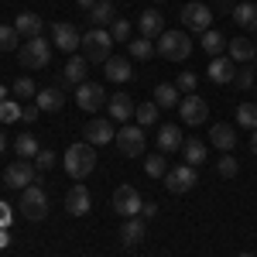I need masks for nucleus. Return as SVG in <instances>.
I'll list each match as a JSON object with an SVG mask.
<instances>
[{"label": "nucleus", "instance_id": "2f4dec72", "mask_svg": "<svg viewBox=\"0 0 257 257\" xmlns=\"http://www.w3.org/2000/svg\"><path fill=\"white\" fill-rule=\"evenodd\" d=\"M18 48H21L18 28H11V24H0V52H18Z\"/></svg>", "mask_w": 257, "mask_h": 257}, {"label": "nucleus", "instance_id": "f704fd0d", "mask_svg": "<svg viewBox=\"0 0 257 257\" xmlns=\"http://www.w3.org/2000/svg\"><path fill=\"white\" fill-rule=\"evenodd\" d=\"M14 151H18L24 161L35 158V155H38V141H35V134H21V138L14 141Z\"/></svg>", "mask_w": 257, "mask_h": 257}, {"label": "nucleus", "instance_id": "09e8293b", "mask_svg": "<svg viewBox=\"0 0 257 257\" xmlns=\"http://www.w3.org/2000/svg\"><path fill=\"white\" fill-rule=\"evenodd\" d=\"M79 7H82V11H93V7H96V0H79Z\"/></svg>", "mask_w": 257, "mask_h": 257}, {"label": "nucleus", "instance_id": "7ed1b4c3", "mask_svg": "<svg viewBox=\"0 0 257 257\" xmlns=\"http://www.w3.org/2000/svg\"><path fill=\"white\" fill-rule=\"evenodd\" d=\"M158 55L168 62H185L192 55V41L185 31H165L158 38Z\"/></svg>", "mask_w": 257, "mask_h": 257}, {"label": "nucleus", "instance_id": "a19ab883", "mask_svg": "<svg viewBox=\"0 0 257 257\" xmlns=\"http://www.w3.org/2000/svg\"><path fill=\"white\" fill-rule=\"evenodd\" d=\"M240 172V165H237V158H233V155H230V151H226V158H219V175L223 178H233Z\"/></svg>", "mask_w": 257, "mask_h": 257}, {"label": "nucleus", "instance_id": "2eb2a0df", "mask_svg": "<svg viewBox=\"0 0 257 257\" xmlns=\"http://www.w3.org/2000/svg\"><path fill=\"white\" fill-rule=\"evenodd\" d=\"M206 76H209V82H216V86H226V82H233V76H237V62L230 59V55H219V59L209 62Z\"/></svg>", "mask_w": 257, "mask_h": 257}, {"label": "nucleus", "instance_id": "423d86ee", "mask_svg": "<svg viewBox=\"0 0 257 257\" xmlns=\"http://www.w3.org/2000/svg\"><path fill=\"white\" fill-rule=\"evenodd\" d=\"M196 182H199V175H196V168H192V165H175V168H168V172H165V189H168L172 196L189 192Z\"/></svg>", "mask_w": 257, "mask_h": 257}, {"label": "nucleus", "instance_id": "cd10ccee", "mask_svg": "<svg viewBox=\"0 0 257 257\" xmlns=\"http://www.w3.org/2000/svg\"><path fill=\"white\" fill-rule=\"evenodd\" d=\"M182 144H185V141H182V131H178L175 123H165L158 131V148L161 151H178Z\"/></svg>", "mask_w": 257, "mask_h": 257}, {"label": "nucleus", "instance_id": "20e7f679", "mask_svg": "<svg viewBox=\"0 0 257 257\" xmlns=\"http://www.w3.org/2000/svg\"><path fill=\"white\" fill-rule=\"evenodd\" d=\"M52 48H55V45H48L45 38H28L18 48V59H21L24 69H45V65L52 62Z\"/></svg>", "mask_w": 257, "mask_h": 257}, {"label": "nucleus", "instance_id": "de8ad7c7", "mask_svg": "<svg viewBox=\"0 0 257 257\" xmlns=\"http://www.w3.org/2000/svg\"><path fill=\"white\" fill-rule=\"evenodd\" d=\"M11 223V213H7V206H0V226H7Z\"/></svg>", "mask_w": 257, "mask_h": 257}, {"label": "nucleus", "instance_id": "393cba45", "mask_svg": "<svg viewBox=\"0 0 257 257\" xmlns=\"http://www.w3.org/2000/svg\"><path fill=\"white\" fill-rule=\"evenodd\" d=\"M155 103L165 106V110H175L178 103H182V93H178L175 82H161L158 89H155Z\"/></svg>", "mask_w": 257, "mask_h": 257}, {"label": "nucleus", "instance_id": "9d476101", "mask_svg": "<svg viewBox=\"0 0 257 257\" xmlns=\"http://www.w3.org/2000/svg\"><path fill=\"white\" fill-rule=\"evenodd\" d=\"M178 117H182V123H189V127H199V123H206V117H209V106H206L202 96L189 93V96H182V103H178Z\"/></svg>", "mask_w": 257, "mask_h": 257}, {"label": "nucleus", "instance_id": "a18cd8bd", "mask_svg": "<svg viewBox=\"0 0 257 257\" xmlns=\"http://www.w3.org/2000/svg\"><path fill=\"white\" fill-rule=\"evenodd\" d=\"M38 103H31V106H24V110H21V120H24V123H35V120H38Z\"/></svg>", "mask_w": 257, "mask_h": 257}, {"label": "nucleus", "instance_id": "5701e85b", "mask_svg": "<svg viewBox=\"0 0 257 257\" xmlns=\"http://www.w3.org/2000/svg\"><path fill=\"white\" fill-rule=\"evenodd\" d=\"M209 141L226 155V151H233V144H237V131H233L230 123H216V127L209 131Z\"/></svg>", "mask_w": 257, "mask_h": 257}, {"label": "nucleus", "instance_id": "37998d69", "mask_svg": "<svg viewBox=\"0 0 257 257\" xmlns=\"http://www.w3.org/2000/svg\"><path fill=\"white\" fill-rule=\"evenodd\" d=\"M254 69H247V65H243V69H237V76H233V82H237L240 89H250V86H254Z\"/></svg>", "mask_w": 257, "mask_h": 257}, {"label": "nucleus", "instance_id": "c85d7f7f", "mask_svg": "<svg viewBox=\"0 0 257 257\" xmlns=\"http://www.w3.org/2000/svg\"><path fill=\"white\" fill-rule=\"evenodd\" d=\"M182 155H185V165L199 168V165L206 161V144H202L199 138H189L185 144H182Z\"/></svg>", "mask_w": 257, "mask_h": 257}, {"label": "nucleus", "instance_id": "c03bdc74", "mask_svg": "<svg viewBox=\"0 0 257 257\" xmlns=\"http://www.w3.org/2000/svg\"><path fill=\"white\" fill-rule=\"evenodd\" d=\"M35 158H38V168H41V172H45V168H52V165L59 161V155H55V151H38Z\"/></svg>", "mask_w": 257, "mask_h": 257}, {"label": "nucleus", "instance_id": "f8f14e48", "mask_svg": "<svg viewBox=\"0 0 257 257\" xmlns=\"http://www.w3.org/2000/svg\"><path fill=\"white\" fill-rule=\"evenodd\" d=\"M4 182L11 185V189H28V185H35V165L31 161H14V165H7V172H4Z\"/></svg>", "mask_w": 257, "mask_h": 257}, {"label": "nucleus", "instance_id": "f3484780", "mask_svg": "<svg viewBox=\"0 0 257 257\" xmlns=\"http://www.w3.org/2000/svg\"><path fill=\"white\" fill-rule=\"evenodd\" d=\"M138 28L144 38H161L165 35V18H161V11H144L138 18Z\"/></svg>", "mask_w": 257, "mask_h": 257}, {"label": "nucleus", "instance_id": "5fc2aeb1", "mask_svg": "<svg viewBox=\"0 0 257 257\" xmlns=\"http://www.w3.org/2000/svg\"><path fill=\"white\" fill-rule=\"evenodd\" d=\"M250 4H254V0H250Z\"/></svg>", "mask_w": 257, "mask_h": 257}, {"label": "nucleus", "instance_id": "49530a36", "mask_svg": "<svg viewBox=\"0 0 257 257\" xmlns=\"http://www.w3.org/2000/svg\"><path fill=\"white\" fill-rule=\"evenodd\" d=\"M155 213H158V202H144V209H141V216H155Z\"/></svg>", "mask_w": 257, "mask_h": 257}, {"label": "nucleus", "instance_id": "473e14b6", "mask_svg": "<svg viewBox=\"0 0 257 257\" xmlns=\"http://www.w3.org/2000/svg\"><path fill=\"white\" fill-rule=\"evenodd\" d=\"M237 123L247 131H257V103H240L237 106Z\"/></svg>", "mask_w": 257, "mask_h": 257}, {"label": "nucleus", "instance_id": "f257e3e1", "mask_svg": "<svg viewBox=\"0 0 257 257\" xmlns=\"http://www.w3.org/2000/svg\"><path fill=\"white\" fill-rule=\"evenodd\" d=\"M82 55L86 62H93V65H106L110 59V48H113V38H110V31H103V28H89L86 35H82Z\"/></svg>", "mask_w": 257, "mask_h": 257}, {"label": "nucleus", "instance_id": "864d4df0", "mask_svg": "<svg viewBox=\"0 0 257 257\" xmlns=\"http://www.w3.org/2000/svg\"><path fill=\"white\" fill-rule=\"evenodd\" d=\"M237 257H257V254H237Z\"/></svg>", "mask_w": 257, "mask_h": 257}, {"label": "nucleus", "instance_id": "e433bc0d", "mask_svg": "<svg viewBox=\"0 0 257 257\" xmlns=\"http://www.w3.org/2000/svg\"><path fill=\"white\" fill-rule=\"evenodd\" d=\"M158 103H141L138 110H134V117H138V123L141 127H151V123H155V120H158Z\"/></svg>", "mask_w": 257, "mask_h": 257}, {"label": "nucleus", "instance_id": "39448f33", "mask_svg": "<svg viewBox=\"0 0 257 257\" xmlns=\"http://www.w3.org/2000/svg\"><path fill=\"white\" fill-rule=\"evenodd\" d=\"M21 213L31 219V223H41V219L48 216V196H45L41 182H38V185L21 189Z\"/></svg>", "mask_w": 257, "mask_h": 257}, {"label": "nucleus", "instance_id": "3c124183", "mask_svg": "<svg viewBox=\"0 0 257 257\" xmlns=\"http://www.w3.org/2000/svg\"><path fill=\"white\" fill-rule=\"evenodd\" d=\"M7 151V138H4V131H0V155Z\"/></svg>", "mask_w": 257, "mask_h": 257}, {"label": "nucleus", "instance_id": "c9c22d12", "mask_svg": "<svg viewBox=\"0 0 257 257\" xmlns=\"http://www.w3.org/2000/svg\"><path fill=\"white\" fill-rule=\"evenodd\" d=\"M144 172H148L151 178H165V172H168L165 155H148V158H144Z\"/></svg>", "mask_w": 257, "mask_h": 257}, {"label": "nucleus", "instance_id": "9b49d317", "mask_svg": "<svg viewBox=\"0 0 257 257\" xmlns=\"http://www.w3.org/2000/svg\"><path fill=\"white\" fill-rule=\"evenodd\" d=\"M52 45L62 48V52H76V48L82 45V35L69 24V21H55V24H52Z\"/></svg>", "mask_w": 257, "mask_h": 257}, {"label": "nucleus", "instance_id": "dca6fc26", "mask_svg": "<svg viewBox=\"0 0 257 257\" xmlns=\"http://www.w3.org/2000/svg\"><path fill=\"white\" fill-rule=\"evenodd\" d=\"M82 131H86V144H110V141L117 138V131H113L110 120H89Z\"/></svg>", "mask_w": 257, "mask_h": 257}, {"label": "nucleus", "instance_id": "6e6552de", "mask_svg": "<svg viewBox=\"0 0 257 257\" xmlns=\"http://www.w3.org/2000/svg\"><path fill=\"white\" fill-rule=\"evenodd\" d=\"M113 209H117L123 219L141 216V209H144V199H141V192L134 189V185H120L117 192H113Z\"/></svg>", "mask_w": 257, "mask_h": 257}, {"label": "nucleus", "instance_id": "58836bf2", "mask_svg": "<svg viewBox=\"0 0 257 257\" xmlns=\"http://www.w3.org/2000/svg\"><path fill=\"white\" fill-rule=\"evenodd\" d=\"M14 96H21V99H35V96H38V89H35V82L28 79V76H21V79L14 82Z\"/></svg>", "mask_w": 257, "mask_h": 257}, {"label": "nucleus", "instance_id": "79ce46f5", "mask_svg": "<svg viewBox=\"0 0 257 257\" xmlns=\"http://www.w3.org/2000/svg\"><path fill=\"white\" fill-rule=\"evenodd\" d=\"M110 38H113V41H127V38H131V24H127L123 18L113 21V28H110Z\"/></svg>", "mask_w": 257, "mask_h": 257}, {"label": "nucleus", "instance_id": "aec40b11", "mask_svg": "<svg viewBox=\"0 0 257 257\" xmlns=\"http://www.w3.org/2000/svg\"><path fill=\"white\" fill-rule=\"evenodd\" d=\"M144 233H148V230H144V219L131 216L120 226V243H123V247H138L141 240H144Z\"/></svg>", "mask_w": 257, "mask_h": 257}, {"label": "nucleus", "instance_id": "a878e982", "mask_svg": "<svg viewBox=\"0 0 257 257\" xmlns=\"http://www.w3.org/2000/svg\"><path fill=\"white\" fill-rule=\"evenodd\" d=\"M35 99H38V110H41V113H59L62 103H65L62 89H55V86H52V89H41Z\"/></svg>", "mask_w": 257, "mask_h": 257}, {"label": "nucleus", "instance_id": "4468645a", "mask_svg": "<svg viewBox=\"0 0 257 257\" xmlns=\"http://www.w3.org/2000/svg\"><path fill=\"white\" fill-rule=\"evenodd\" d=\"M76 103H79L82 110L96 113L99 106L106 103V93H103V86H99V82H82L79 89H76Z\"/></svg>", "mask_w": 257, "mask_h": 257}, {"label": "nucleus", "instance_id": "603ef678", "mask_svg": "<svg viewBox=\"0 0 257 257\" xmlns=\"http://www.w3.org/2000/svg\"><path fill=\"white\" fill-rule=\"evenodd\" d=\"M0 99H7V89H4V86H0Z\"/></svg>", "mask_w": 257, "mask_h": 257}, {"label": "nucleus", "instance_id": "ea45409f", "mask_svg": "<svg viewBox=\"0 0 257 257\" xmlns=\"http://www.w3.org/2000/svg\"><path fill=\"white\" fill-rule=\"evenodd\" d=\"M196 72H182V76H178L175 79V86H178V93H185V96H189V93H196Z\"/></svg>", "mask_w": 257, "mask_h": 257}, {"label": "nucleus", "instance_id": "7c9ffc66", "mask_svg": "<svg viewBox=\"0 0 257 257\" xmlns=\"http://www.w3.org/2000/svg\"><path fill=\"white\" fill-rule=\"evenodd\" d=\"M202 52H206V55H213V59H219V55L226 52V38H223L219 31H213V28H209V31L202 35Z\"/></svg>", "mask_w": 257, "mask_h": 257}, {"label": "nucleus", "instance_id": "bb28decb", "mask_svg": "<svg viewBox=\"0 0 257 257\" xmlns=\"http://www.w3.org/2000/svg\"><path fill=\"white\" fill-rule=\"evenodd\" d=\"M233 21H237L240 28H247V31H257V4H250V0L237 4L233 7Z\"/></svg>", "mask_w": 257, "mask_h": 257}, {"label": "nucleus", "instance_id": "c756f323", "mask_svg": "<svg viewBox=\"0 0 257 257\" xmlns=\"http://www.w3.org/2000/svg\"><path fill=\"white\" fill-rule=\"evenodd\" d=\"M89 21H93V28H103V24H113V0H96V7L89 11Z\"/></svg>", "mask_w": 257, "mask_h": 257}, {"label": "nucleus", "instance_id": "1a4fd4ad", "mask_svg": "<svg viewBox=\"0 0 257 257\" xmlns=\"http://www.w3.org/2000/svg\"><path fill=\"white\" fill-rule=\"evenodd\" d=\"M182 21H185V28H189V31H199V35H206V31H209V24H213V7L189 0V4L182 7Z\"/></svg>", "mask_w": 257, "mask_h": 257}, {"label": "nucleus", "instance_id": "412c9836", "mask_svg": "<svg viewBox=\"0 0 257 257\" xmlns=\"http://www.w3.org/2000/svg\"><path fill=\"white\" fill-rule=\"evenodd\" d=\"M41 24H45V21H41L38 14H31V11L18 14V21H14V28H18L21 38H41Z\"/></svg>", "mask_w": 257, "mask_h": 257}, {"label": "nucleus", "instance_id": "f03ea898", "mask_svg": "<svg viewBox=\"0 0 257 257\" xmlns=\"http://www.w3.org/2000/svg\"><path fill=\"white\" fill-rule=\"evenodd\" d=\"M93 168H96L93 144H72V148H65V172L72 178H86Z\"/></svg>", "mask_w": 257, "mask_h": 257}, {"label": "nucleus", "instance_id": "4c0bfd02", "mask_svg": "<svg viewBox=\"0 0 257 257\" xmlns=\"http://www.w3.org/2000/svg\"><path fill=\"white\" fill-rule=\"evenodd\" d=\"M21 103H11V99H0V123H14V120H21Z\"/></svg>", "mask_w": 257, "mask_h": 257}, {"label": "nucleus", "instance_id": "ddd939ff", "mask_svg": "<svg viewBox=\"0 0 257 257\" xmlns=\"http://www.w3.org/2000/svg\"><path fill=\"white\" fill-rule=\"evenodd\" d=\"M89 209H93L89 189H86V185H72V189L65 192V213H69V216H86Z\"/></svg>", "mask_w": 257, "mask_h": 257}, {"label": "nucleus", "instance_id": "8fccbe9b", "mask_svg": "<svg viewBox=\"0 0 257 257\" xmlns=\"http://www.w3.org/2000/svg\"><path fill=\"white\" fill-rule=\"evenodd\" d=\"M250 151L257 155V131H250Z\"/></svg>", "mask_w": 257, "mask_h": 257}, {"label": "nucleus", "instance_id": "b1692460", "mask_svg": "<svg viewBox=\"0 0 257 257\" xmlns=\"http://www.w3.org/2000/svg\"><path fill=\"white\" fill-rule=\"evenodd\" d=\"M226 48H230V59H233V62L257 59V48H254V41H250V38H230V41H226Z\"/></svg>", "mask_w": 257, "mask_h": 257}, {"label": "nucleus", "instance_id": "72a5a7b5", "mask_svg": "<svg viewBox=\"0 0 257 257\" xmlns=\"http://www.w3.org/2000/svg\"><path fill=\"white\" fill-rule=\"evenodd\" d=\"M127 48H131V59H138V62H148L155 52H158V48L151 45V38H138V41H131Z\"/></svg>", "mask_w": 257, "mask_h": 257}, {"label": "nucleus", "instance_id": "6ab92c4d", "mask_svg": "<svg viewBox=\"0 0 257 257\" xmlns=\"http://www.w3.org/2000/svg\"><path fill=\"white\" fill-rule=\"evenodd\" d=\"M86 69H89L86 55H72V59L65 62V69H62V79L72 82V86H82L86 82Z\"/></svg>", "mask_w": 257, "mask_h": 257}, {"label": "nucleus", "instance_id": "0eeeda50", "mask_svg": "<svg viewBox=\"0 0 257 257\" xmlns=\"http://www.w3.org/2000/svg\"><path fill=\"white\" fill-rule=\"evenodd\" d=\"M113 141H117L120 155H127V158H141V155H144V131L134 127V123H123Z\"/></svg>", "mask_w": 257, "mask_h": 257}, {"label": "nucleus", "instance_id": "a211bd4d", "mask_svg": "<svg viewBox=\"0 0 257 257\" xmlns=\"http://www.w3.org/2000/svg\"><path fill=\"white\" fill-rule=\"evenodd\" d=\"M103 69H106V79H110V82H127V79H134V72H131V59H123V55H110Z\"/></svg>", "mask_w": 257, "mask_h": 257}, {"label": "nucleus", "instance_id": "4be33fe9", "mask_svg": "<svg viewBox=\"0 0 257 257\" xmlns=\"http://www.w3.org/2000/svg\"><path fill=\"white\" fill-rule=\"evenodd\" d=\"M106 106H110V117L120 120V123H123V120H131V113L138 110V106H134V99L127 96V93H117V96H110V99H106Z\"/></svg>", "mask_w": 257, "mask_h": 257}]
</instances>
